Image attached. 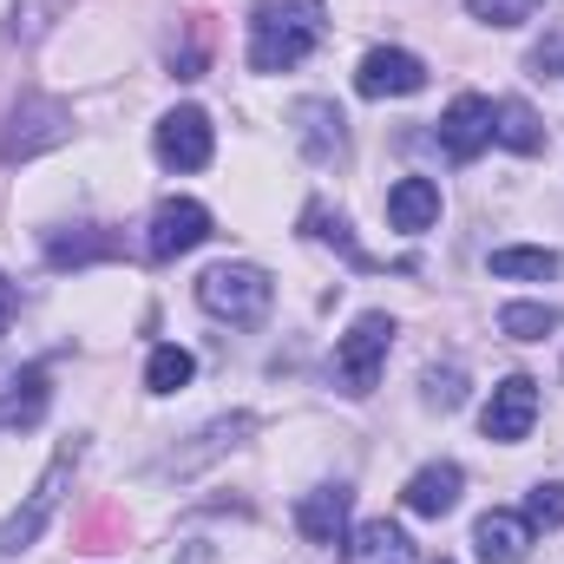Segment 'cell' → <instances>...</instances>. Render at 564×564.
I'll return each instance as SVG.
<instances>
[{
	"mask_svg": "<svg viewBox=\"0 0 564 564\" xmlns=\"http://www.w3.org/2000/svg\"><path fill=\"white\" fill-rule=\"evenodd\" d=\"M328 33V0H257L250 13V73L302 66Z\"/></svg>",
	"mask_w": 564,
	"mask_h": 564,
	"instance_id": "obj_1",
	"label": "cell"
},
{
	"mask_svg": "<svg viewBox=\"0 0 564 564\" xmlns=\"http://www.w3.org/2000/svg\"><path fill=\"white\" fill-rule=\"evenodd\" d=\"M197 302L217 322H230V328H257L270 315V302H276V282L263 276L257 263H210L197 276Z\"/></svg>",
	"mask_w": 564,
	"mask_h": 564,
	"instance_id": "obj_2",
	"label": "cell"
},
{
	"mask_svg": "<svg viewBox=\"0 0 564 564\" xmlns=\"http://www.w3.org/2000/svg\"><path fill=\"white\" fill-rule=\"evenodd\" d=\"M388 348H394V315H381V308H368V315H355V328L335 341V381H341V394H375V381H381V368H388Z\"/></svg>",
	"mask_w": 564,
	"mask_h": 564,
	"instance_id": "obj_3",
	"label": "cell"
},
{
	"mask_svg": "<svg viewBox=\"0 0 564 564\" xmlns=\"http://www.w3.org/2000/svg\"><path fill=\"white\" fill-rule=\"evenodd\" d=\"M79 453H86L79 440H66V446L53 453V466L40 473V486L26 492V506H20V512L0 525V558H20V552H26V545L46 532V519H53V512H59V499H66V479L79 473Z\"/></svg>",
	"mask_w": 564,
	"mask_h": 564,
	"instance_id": "obj_4",
	"label": "cell"
},
{
	"mask_svg": "<svg viewBox=\"0 0 564 564\" xmlns=\"http://www.w3.org/2000/svg\"><path fill=\"white\" fill-rule=\"evenodd\" d=\"M66 139H73V112L59 99H46V93H26V99H13V112L0 126V158L26 164V158H40V151H53Z\"/></svg>",
	"mask_w": 564,
	"mask_h": 564,
	"instance_id": "obj_5",
	"label": "cell"
},
{
	"mask_svg": "<svg viewBox=\"0 0 564 564\" xmlns=\"http://www.w3.org/2000/svg\"><path fill=\"white\" fill-rule=\"evenodd\" d=\"M204 237H210V210H204L197 197H164V204L151 210V224H144V257H151V263H177V257H191Z\"/></svg>",
	"mask_w": 564,
	"mask_h": 564,
	"instance_id": "obj_6",
	"label": "cell"
},
{
	"mask_svg": "<svg viewBox=\"0 0 564 564\" xmlns=\"http://www.w3.org/2000/svg\"><path fill=\"white\" fill-rule=\"evenodd\" d=\"M151 151H158L164 171H204L210 151H217L210 112H204V106H177V112H164L158 132H151Z\"/></svg>",
	"mask_w": 564,
	"mask_h": 564,
	"instance_id": "obj_7",
	"label": "cell"
},
{
	"mask_svg": "<svg viewBox=\"0 0 564 564\" xmlns=\"http://www.w3.org/2000/svg\"><path fill=\"white\" fill-rule=\"evenodd\" d=\"M532 421H539V381H532V375H506V381L492 388L486 414H479L486 440H499V446H519V440L532 433Z\"/></svg>",
	"mask_w": 564,
	"mask_h": 564,
	"instance_id": "obj_8",
	"label": "cell"
},
{
	"mask_svg": "<svg viewBox=\"0 0 564 564\" xmlns=\"http://www.w3.org/2000/svg\"><path fill=\"white\" fill-rule=\"evenodd\" d=\"M426 86V66L408 53V46H375L355 73V93L361 99H414Z\"/></svg>",
	"mask_w": 564,
	"mask_h": 564,
	"instance_id": "obj_9",
	"label": "cell"
},
{
	"mask_svg": "<svg viewBox=\"0 0 564 564\" xmlns=\"http://www.w3.org/2000/svg\"><path fill=\"white\" fill-rule=\"evenodd\" d=\"M440 144H446L453 164H473V158L492 144V99L459 93V99L446 106V119H440Z\"/></svg>",
	"mask_w": 564,
	"mask_h": 564,
	"instance_id": "obj_10",
	"label": "cell"
},
{
	"mask_svg": "<svg viewBox=\"0 0 564 564\" xmlns=\"http://www.w3.org/2000/svg\"><path fill=\"white\" fill-rule=\"evenodd\" d=\"M289 126H295V144L308 151V164H341V158H348L341 112H335L328 99H302V106L289 112Z\"/></svg>",
	"mask_w": 564,
	"mask_h": 564,
	"instance_id": "obj_11",
	"label": "cell"
},
{
	"mask_svg": "<svg viewBox=\"0 0 564 564\" xmlns=\"http://www.w3.org/2000/svg\"><path fill=\"white\" fill-rule=\"evenodd\" d=\"M459 492H466V473L453 466V459H433V466H421L414 479H408V512L414 519H446L453 506H459Z\"/></svg>",
	"mask_w": 564,
	"mask_h": 564,
	"instance_id": "obj_12",
	"label": "cell"
},
{
	"mask_svg": "<svg viewBox=\"0 0 564 564\" xmlns=\"http://www.w3.org/2000/svg\"><path fill=\"white\" fill-rule=\"evenodd\" d=\"M348 506H355L348 486H315V492L295 506L302 539H308V545H341V532H348Z\"/></svg>",
	"mask_w": 564,
	"mask_h": 564,
	"instance_id": "obj_13",
	"label": "cell"
},
{
	"mask_svg": "<svg viewBox=\"0 0 564 564\" xmlns=\"http://www.w3.org/2000/svg\"><path fill=\"white\" fill-rule=\"evenodd\" d=\"M348 564H414V539L394 525V519H361L341 545Z\"/></svg>",
	"mask_w": 564,
	"mask_h": 564,
	"instance_id": "obj_14",
	"label": "cell"
},
{
	"mask_svg": "<svg viewBox=\"0 0 564 564\" xmlns=\"http://www.w3.org/2000/svg\"><path fill=\"white\" fill-rule=\"evenodd\" d=\"M473 545H479V564H519L532 552V519L525 512H486L473 525Z\"/></svg>",
	"mask_w": 564,
	"mask_h": 564,
	"instance_id": "obj_15",
	"label": "cell"
},
{
	"mask_svg": "<svg viewBox=\"0 0 564 564\" xmlns=\"http://www.w3.org/2000/svg\"><path fill=\"white\" fill-rule=\"evenodd\" d=\"M388 224L408 230V237L433 230V224H440V184H433V177H401V184L388 191Z\"/></svg>",
	"mask_w": 564,
	"mask_h": 564,
	"instance_id": "obj_16",
	"label": "cell"
},
{
	"mask_svg": "<svg viewBox=\"0 0 564 564\" xmlns=\"http://www.w3.org/2000/svg\"><path fill=\"white\" fill-rule=\"evenodd\" d=\"M99 257H119V237H106L99 224H79V230L46 237V263H53V270H86V263H99Z\"/></svg>",
	"mask_w": 564,
	"mask_h": 564,
	"instance_id": "obj_17",
	"label": "cell"
},
{
	"mask_svg": "<svg viewBox=\"0 0 564 564\" xmlns=\"http://www.w3.org/2000/svg\"><path fill=\"white\" fill-rule=\"evenodd\" d=\"M46 401H53L46 368H20V375L7 381V394H0V426H40Z\"/></svg>",
	"mask_w": 564,
	"mask_h": 564,
	"instance_id": "obj_18",
	"label": "cell"
},
{
	"mask_svg": "<svg viewBox=\"0 0 564 564\" xmlns=\"http://www.w3.org/2000/svg\"><path fill=\"white\" fill-rule=\"evenodd\" d=\"M492 139L506 151H519V158H532V151H545V126H539V112L525 99H499L492 106Z\"/></svg>",
	"mask_w": 564,
	"mask_h": 564,
	"instance_id": "obj_19",
	"label": "cell"
},
{
	"mask_svg": "<svg viewBox=\"0 0 564 564\" xmlns=\"http://www.w3.org/2000/svg\"><path fill=\"white\" fill-rule=\"evenodd\" d=\"M191 375H197V355L177 348V341L151 348V361H144V388L151 394H177V388H191Z\"/></svg>",
	"mask_w": 564,
	"mask_h": 564,
	"instance_id": "obj_20",
	"label": "cell"
},
{
	"mask_svg": "<svg viewBox=\"0 0 564 564\" xmlns=\"http://www.w3.org/2000/svg\"><path fill=\"white\" fill-rule=\"evenodd\" d=\"M302 224H308V237H315V243H328V250H341V257H348L355 270H375V257H368V250L355 243V230H348V217H328V204H308V217H302Z\"/></svg>",
	"mask_w": 564,
	"mask_h": 564,
	"instance_id": "obj_21",
	"label": "cell"
},
{
	"mask_svg": "<svg viewBox=\"0 0 564 564\" xmlns=\"http://www.w3.org/2000/svg\"><path fill=\"white\" fill-rule=\"evenodd\" d=\"M558 322L564 315L552 302H506V308H499V335H512V341H545Z\"/></svg>",
	"mask_w": 564,
	"mask_h": 564,
	"instance_id": "obj_22",
	"label": "cell"
},
{
	"mask_svg": "<svg viewBox=\"0 0 564 564\" xmlns=\"http://www.w3.org/2000/svg\"><path fill=\"white\" fill-rule=\"evenodd\" d=\"M564 263L558 250H492V276L499 282H552Z\"/></svg>",
	"mask_w": 564,
	"mask_h": 564,
	"instance_id": "obj_23",
	"label": "cell"
},
{
	"mask_svg": "<svg viewBox=\"0 0 564 564\" xmlns=\"http://www.w3.org/2000/svg\"><path fill=\"white\" fill-rule=\"evenodd\" d=\"M66 7H73V0H13V26H7V33H13V40H40Z\"/></svg>",
	"mask_w": 564,
	"mask_h": 564,
	"instance_id": "obj_24",
	"label": "cell"
},
{
	"mask_svg": "<svg viewBox=\"0 0 564 564\" xmlns=\"http://www.w3.org/2000/svg\"><path fill=\"white\" fill-rule=\"evenodd\" d=\"M466 13L486 20V26H525L539 13V0H466Z\"/></svg>",
	"mask_w": 564,
	"mask_h": 564,
	"instance_id": "obj_25",
	"label": "cell"
},
{
	"mask_svg": "<svg viewBox=\"0 0 564 564\" xmlns=\"http://www.w3.org/2000/svg\"><path fill=\"white\" fill-rule=\"evenodd\" d=\"M525 519H532V532H539V525H545V532H552V525H564V486H558V479L525 492Z\"/></svg>",
	"mask_w": 564,
	"mask_h": 564,
	"instance_id": "obj_26",
	"label": "cell"
},
{
	"mask_svg": "<svg viewBox=\"0 0 564 564\" xmlns=\"http://www.w3.org/2000/svg\"><path fill=\"white\" fill-rule=\"evenodd\" d=\"M426 401H433V408H459V368L426 375Z\"/></svg>",
	"mask_w": 564,
	"mask_h": 564,
	"instance_id": "obj_27",
	"label": "cell"
},
{
	"mask_svg": "<svg viewBox=\"0 0 564 564\" xmlns=\"http://www.w3.org/2000/svg\"><path fill=\"white\" fill-rule=\"evenodd\" d=\"M13 315H20V295H13V282L0 276V335L13 328Z\"/></svg>",
	"mask_w": 564,
	"mask_h": 564,
	"instance_id": "obj_28",
	"label": "cell"
},
{
	"mask_svg": "<svg viewBox=\"0 0 564 564\" xmlns=\"http://www.w3.org/2000/svg\"><path fill=\"white\" fill-rule=\"evenodd\" d=\"M440 564H446V558H440Z\"/></svg>",
	"mask_w": 564,
	"mask_h": 564,
	"instance_id": "obj_29",
	"label": "cell"
}]
</instances>
